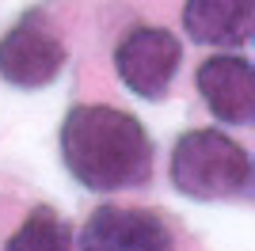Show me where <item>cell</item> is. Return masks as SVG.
<instances>
[{"label": "cell", "instance_id": "ba28073f", "mask_svg": "<svg viewBox=\"0 0 255 251\" xmlns=\"http://www.w3.org/2000/svg\"><path fill=\"white\" fill-rule=\"evenodd\" d=\"M73 248V229H69V221L50 206H38L27 213L15 236L8 240L4 251H69Z\"/></svg>", "mask_w": 255, "mask_h": 251}, {"label": "cell", "instance_id": "7a4b0ae2", "mask_svg": "<svg viewBox=\"0 0 255 251\" xmlns=\"http://www.w3.org/2000/svg\"><path fill=\"white\" fill-rule=\"evenodd\" d=\"M171 187L194 202H229L252 190V156L221 129H191L171 148Z\"/></svg>", "mask_w": 255, "mask_h": 251}, {"label": "cell", "instance_id": "8992f818", "mask_svg": "<svg viewBox=\"0 0 255 251\" xmlns=\"http://www.w3.org/2000/svg\"><path fill=\"white\" fill-rule=\"evenodd\" d=\"M198 95L225 126H248L255 118V69L248 57H210L198 65Z\"/></svg>", "mask_w": 255, "mask_h": 251}, {"label": "cell", "instance_id": "5b68a950", "mask_svg": "<svg viewBox=\"0 0 255 251\" xmlns=\"http://www.w3.org/2000/svg\"><path fill=\"white\" fill-rule=\"evenodd\" d=\"M84 251H175L168 221L152 209L99 206L88 217Z\"/></svg>", "mask_w": 255, "mask_h": 251}, {"label": "cell", "instance_id": "6da1fadb", "mask_svg": "<svg viewBox=\"0 0 255 251\" xmlns=\"http://www.w3.org/2000/svg\"><path fill=\"white\" fill-rule=\"evenodd\" d=\"M61 160L80 187L111 194L149 183L152 141L133 115L84 103L73 107L61 122Z\"/></svg>", "mask_w": 255, "mask_h": 251}, {"label": "cell", "instance_id": "52a82bcc", "mask_svg": "<svg viewBox=\"0 0 255 251\" xmlns=\"http://www.w3.org/2000/svg\"><path fill=\"white\" fill-rule=\"evenodd\" d=\"M183 31L202 46H244L255 31V0H187Z\"/></svg>", "mask_w": 255, "mask_h": 251}, {"label": "cell", "instance_id": "3957f363", "mask_svg": "<svg viewBox=\"0 0 255 251\" xmlns=\"http://www.w3.org/2000/svg\"><path fill=\"white\" fill-rule=\"evenodd\" d=\"M69 50L57 38L42 11L23 15L4 38H0V76L15 88H46L61 76Z\"/></svg>", "mask_w": 255, "mask_h": 251}, {"label": "cell", "instance_id": "277c9868", "mask_svg": "<svg viewBox=\"0 0 255 251\" xmlns=\"http://www.w3.org/2000/svg\"><path fill=\"white\" fill-rule=\"evenodd\" d=\"M183 46L168 27H133L115 50L118 80L141 99H164L179 73Z\"/></svg>", "mask_w": 255, "mask_h": 251}]
</instances>
